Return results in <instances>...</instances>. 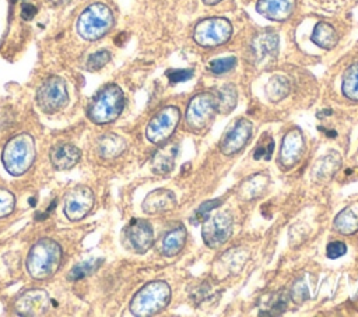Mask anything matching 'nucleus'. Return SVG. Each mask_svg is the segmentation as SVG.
Masks as SVG:
<instances>
[{"mask_svg": "<svg viewBox=\"0 0 358 317\" xmlns=\"http://www.w3.org/2000/svg\"><path fill=\"white\" fill-rule=\"evenodd\" d=\"M63 251L57 242L42 237L29 249L27 271L34 279H48L56 274L62 264Z\"/></svg>", "mask_w": 358, "mask_h": 317, "instance_id": "1", "label": "nucleus"}, {"mask_svg": "<svg viewBox=\"0 0 358 317\" xmlns=\"http://www.w3.org/2000/svg\"><path fill=\"white\" fill-rule=\"evenodd\" d=\"M35 140L28 133H20L10 138L3 148L1 162L13 176L24 175L35 161Z\"/></svg>", "mask_w": 358, "mask_h": 317, "instance_id": "2", "label": "nucleus"}, {"mask_svg": "<svg viewBox=\"0 0 358 317\" xmlns=\"http://www.w3.org/2000/svg\"><path fill=\"white\" fill-rule=\"evenodd\" d=\"M123 108V91L116 84H108L88 103L87 116L95 124H108L120 116Z\"/></svg>", "mask_w": 358, "mask_h": 317, "instance_id": "3", "label": "nucleus"}, {"mask_svg": "<svg viewBox=\"0 0 358 317\" xmlns=\"http://www.w3.org/2000/svg\"><path fill=\"white\" fill-rule=\"evenodd\" d=\"M171 300V288L165 281L145 283L131 299L129 309L138 317L154 316L162 311Z\"/></svg>", "mask_w": 358, "mask_h": 317, "instance_id": "4", "label": "nucleus"}, {"mask_svg": "<svg viewBox=\"0 0 358 317\" xmlns=\"http://www.w3.org/2000/svg\"><path fill=\"white\" fill-rule=\"evenodd\" d=\"M115 18L112 10L103 3L88 6L77 18V32L85 40H98L113 27Z\"/></svg>", "mask_w": 358, "mask_h": 317, "instance_id": "5", "label": "nucleus"}, {"mask_svg": "<svg viewBox=\"0 0 358 317\" xmlns=\"http://www.w3.org/2000/svg\"><path fill=\"white\" fill-rule=\"evenodd\" d=\"M232 25L227 18L211 17L197 22L193 31V39L203 47L221 46L229 40Z\"/></svg>", "mask_w": 358, "mask_h": 317, "instance_id": "6", "label": "nucleus"}, {"mask_svg": "<svg viewBox=\"0 0 358 317\" xmlns=\"http://www.w3.org/2000/svg\"><path fill=\"white\" fill-rule=\"evenodd\" d=\"M69 103L66 81L59 75L48 77L36 91V105L45 113H56Z\"/></svg>", "mask_w": 358, "mask_h": 317, "instance_id": "7", "label": "nucleus"}, {"mask_svg": "<svg viewBox=\"0 0 358 317\" xmlns=\"http://www.w3.org/2000/svg\"><path fill=\"white\" fill-rule=\"evenodd\" d=\"M217 109V98L213 92H201L194 95L186 109V121L193 131L204 130L214 119Z\"/></svg>", "mask_w": 358, "mask_h": 317, "instance_id": "8", "label": "nucleus"}, {"mask_svg": "<svg viewBox=\"0 0 358 317\" xmlns=\"http://www.w3.org/2000/svg\"><path fill=\"white\" fill-rule=\"evenodd\" d=\"M180 120V110L176 106H166L152 116L145 128L148 141L162 144L175 133Z\"/></svg>", "mask_w": 358, "mask_h": 317, "instance_id": "9", "label": "nucleus"}, {"mask_svg": "<svg viewBox=\"0 0 358 317\" xmlns=\"http://www.w3.org/2000/svg\"><path fill=\"white\" fill-rule=\"evenodd\" d=\"M232 226H234L232 216L228 211H221L207 218L203 223V230H201L204 243L211 249L221 247L231 237Z\"/></svg>", "mask_w": 358, "mask_h": 317, "instance_id": "10", "label": "nucleus"}, {"mask_svg": "<svg viewBox=\"0 0 358 317\" xmlns=\"http://www.w3.org/2000/svg\"><path fill=\"white\" fill-rule=\"evenodd\" d=\"M95 204V196L87 186L73 187L64 197L63 211L69 221L76 222L85 218Z\"/></svg>", "mask_w": 358, "mask_h": 317, "instance_id": "11", "label": "nucleus"}, {"mask_svg": "<svg viewBox=\"0 0 358 317\" xmlns=\"http://www.w3.org/2000/svg\"><path fill=\"white\" fill-rule=\"evenodd\" d=\"M123 240L131 251L144 254L154 244L151 223L145 219H131L123 230Z\"/></svg>", "mask_w": 358, "mask_h": 317, "instance_id": "12", "label": "nucleus"}, {"mask_svg": "<svg viewBox=\"0 0 358 317\" xmlns=\"http://www.w3.org/2000/svg\"><path fill=\"white\" fill-rule=\"evenodd\" d=\"M253 63L259 67L270 66L278 53V35L273 31L257 34L250 43Z\"/></svg>", "mask_w": 358, "mask_h": 317, "instance_id": "13", "label": "nucleus"}, {"mask_svg": "<svg viewBox=\"0 0 358 317\" xmlns=\"http://www.w3.org/2000/svg\"><path fill=\"white\" fill-rule=\"evenodd\" d=\"M253 124L248 119H238L228 131L222 135L220 142V149L224 155L238 154L252 137Z\"/></svg>", "mask_w": 358, "mask_h": 317, "instance_id": "14", "label": "nucleus"}, {"mask_svg": "<svg viewBox=\"0 0 358 317\" xmlns=\"http://www.w3.org/2000/svg\"><path fill=\"white\" fill-rule=\"evenodd\" d=\"M50 299L48 292L43 289H28L22 292L14 303V309L17 314L34 317L43 316L49 310Z\"/></svg>", "mask_w": 358, "mask_h": 317, "instance_id": "15", "label": "nucleus"}, {"mask_svg": "<svg viewBox=\"0 0 358 317\" xmlns=\"http://www.w3.org/2000/svg\"><path fill=\"white\" fill-rule=\"evenodd\" d=\"M303 149H305V141L301 130L299 128L289 130L282 138V144L278 155L280 168L284 170L292 169L301 161Z\"/></svg>", "mask_w": 358, "mask_h": 317, "instance_id": "16", "label": "nucleus"}, {"mask_svg": "<svg viewBox=\"0 0 358 317\" xmlns=\"http://www.w3.org/2000/svg\"><path fill=\"white\" fill-rule=\"evenodd\" d=\"M176 207V196L168 189H157L148 193L141 208L148 215H159L172 211Z\"/></svg>", "mask_w": 358, "mask_h": 317, "instance_id": "17", "label": "nucleus"}, {"mask_svg": "<svg viewBox=\"0 0 358 317\" xmlns=\"http://www.w3.org/2000/svg\"><path fill=\"white\" fill-rule=\"evenodd\" d=\"M81 158L78 147L70 142L55 144L49 151V159L56 170H67L77 165Z\"/></svg>", "mask_w": 358, "mask_h": 317, "instance_id": "18", "label": "nucleus"}, {"mask_svg": "<svg viewBox=\"0 0 358 317\" xmlns=\"http://www.w3.org/2000/svg\"><path fill=\"white\" fill-rule=\"evenodd\" d=\"M296 6V0H257L256 10L259 14L271 21L288 20Z\"/></svg>", "mask_w": 358, "mask_h": 317, "instance_id": "19", "label": "nucleus"}, {"mask_svg": "<svg viewBox=\"0 0 358 317\" xmlns=\"http://www.w3.org/2000/svg\"><path fill=\"white\" fill-rule=\"evenodd\" d=\"M178 148L176 142H162L151 156V170L157 175L169 173L175 166Z\"/></svg>", "mask_w": 358, "mask_h": 317, "instance_id": "20", "label": "nucleus"}, {"mask_svg": "<svg viewBox=\"0 0 358 317\" xmlns=\"http://www.w3.org/2000/svg\"><path fill=\"white\" fill-rule=\"evenodd\" d=\"M127 148L126 140L115 133H106L96 141V152L103 159H115L120 156Z\"/></svg>", "mask_w": 358, "mask_h": 317, "instance_id": "21", "label": "nucleus"}, {"mask_svg": "<svg viewBox=\"0 0 358 317\" xmlns=\"http://www.w3.org/2000/svg\"><path fill=\"white\" fill-rule=\"evenodd\" d=\"M186 228L183 225H178L176 228L168 230L161 239L159 251L165 257H173L180 253L186 243Z\"/></svg>", "mask_w": 358, "mask_h": 317, "instance_id": "22", "label": "nucleus"}, {"mask_svg": "<svg viewBox=\"0 0 358 317\" xmlns=\"http://www.w3.org/2000/svg\"><path fill=\"white\" fill-rule=\"evenodd\" d=\"M334 229L341 235H352L358 230V202L345 207L336 215Z\"/></svg>", "mask_w": 358, "mask_h": 317, "instance_id": "23", "label": "nucleus"}, {"mask_svg": "<svg viewBox=\"0 0 358 317\" xmlns=\"http://www.w3.org/2000/svg\"><path fill=\"white\" fill-rule=\"evenodd\" d=\"M310 39L319 47L330 50L337 45L338 35H337V31L334 29L333 25H330L329 22H324V21H320L315 25L313 32L310 35Z\"/></svg>", "mask_w": 358, "mask_h": 317, "instance_id": "24", "label": "nucleus"}, {"mask_svg": "<svg viewBox=\"0 0 358 317\" xmlns=\"http://www.w3.org/2000/svg\"><path fill=\"white\" fill-rule=\"evenodd\" d=\"M268 184V176L266 173H257L243 180L239 186V196L243 200H256Z\"/></svg>", "mask_w": 358, "mask_h": 317, "instance_id": "25", "label": "nucleus"}, {"mask_svg": "<svg viewBox=\"0 0 358 317\" xmlns=\"http://www.w3.org/2000/svg\"><path fill=\"white\" fill-rule=\"evenodd\" d=\"M341 165V158L337 152H330L319 159L313 168V176L316 180H326L331 177Z\"/></svg>", "mask_w": 358, "mask_h": 317, "instance_id": "26", "label": "nucleus"}, {"mask_svg": "<svg viewBox=\"0 0 358 317\" xmlns=\"http://www.w3.org/2000/svg\"><path fill=\"white\" fill-rule=\"evenodd\" d=\"M289 81L284 75H273L266 84L264 92L271 102H280L289 94Z\"/></svg>", "mask_w": 358, "mask_h": 317, "instance_id": "27", "label": "nucleus"}, {"mask_svg": "<svg viewBox=\"0 0 358 317\" xmlns=\"http://www.w3.org/2000/svg\"><path fill=\"white\" fill-rule=\"evenodd\" d=\"M215 98H217V109L220 113L232 112L234 108L236 106V101H238V92H236L235 85H232V84L222 85L215 92Z\"/></svg>", "mask_w": 358, "mask_h": 317, "instance_id": "28", "label": "nucleus"}, {"mask_svg": "<svg viewBox=\"0 0 358 317\" xmlns=\"http://www.w3.org/2000/svg\"><path fill=\"white\" fill-rule=\"evenodd\" d=\"M341 91L345 98L358 102V63L345 70L341 81Z\"/></svg>", "mask_w": 358, "mask_h": 317, "instance_id": "29", "label": "nucleus"}, {"mask_svg": "<svg viewBox=\"0 0 358 317\" xmlns=\"http://www.w3.org/2000/svg\"><path fill=\"white\" fill-rule=\"evenodd\" d=\"M99 264H101V260H98V258L76 264L71 268V271L69 272V279L70 281H78V279H83L85 277H90L91 274H94L96 271Z\"/></svg>", "mask_w": 358, "mask_h": 317, "instance_id": "30", "label": "nucleus"}, {"mask_svg": "<svg viewBox=\"0 0 358 317\" xmlns=\"http://www.w3.org/2000/svg\"><path fill=\"white\" fill-rule=\"evenodd\" d=\"M273 151H274V140L270 134H264L259 140V142L255 148L253 158L255 159H270L273 155Z\"/></svg>", "mask_w": 358, "mask_h": 317, "instance_id": "31", "label": "nucleus"}, {"mask_svg": "<svg viewBox=\"0 0 358 317\" xmlns=\"http://www.w3.org/2000/svg\"><path fill=\"white\" fill-rule=\"evenodd\" d=\"M222 204L221 198H213V200H207L204 201L194 212V218H193V223H199V222H204L208 218V214L218 208Z\"/></svg>", "mask_w": 358, "mask_h": 317, "instance_id": "32", "label": "nucleus"}, {"mask_svg": "<svg viewBox=\"0 0 358 317\" xmlns=\"http://www.w3.org/2000/svg\"><path fill=\"white\" fill-rule=\"evenodd\" d=\"M15 207V196L6 187H0V218L13 212Z\"/></svg>", "mask_w": 358, "mask_h": 317, "instance_id": "33", "label": "nucleus"}, {"mask_svg": "<svg viewBox=\"0 0 358 317\" xmlns=\"http://www.w3.org/2000/svg\"><path fill=\"white\" fill-rule=\"evenodd\" d=\"M109 60H110V53L108 50H98L87 59V70L90 71L101 70L103 66L109 63Z\"/></svg>", "mask_w": 358, "mask_h": 317, "instance_id": "34", "label": "nucleus"}, {"mask_svg": "<svg viewBox=\"0 0 358 317\" xmlns=\"http://www.w3.org/2000/svg\"><path fill=\"white\" fill-rule=\"evenodd\" d=\"M236 64V59L234 56L229 57H221V59H215L210 63V71L214 74H224L228 73L229 70H232Z\"/></svg>", "mask_w": 358, "mask_h": 317, "instance_id": "35", "label": "nucleus"}, {"mask_svg": "<svg viewBox=\"0 0 358 317\" xmlns=\"http://www.w3.org/2000/svg\"><path fill=\"white\" fill-rule=\"evenodd\" d=\"M287 306H288V293L281 290L274 295V299L270 306V311H267L266 316H278L285 311Z\"/></svg>", "mask_w": 358, "mask_h": 317, "instance_id": "36", "label": "nucleus"}, {"mask_svg": "<svg viewBox=\"0 0 358 317\" xmlns=\"http://www.w3.org/2000/svg\"><path fill=\"white\" fill-rule=\"evenodd\" d=\"M193 74H194L193 68H175V70L166 71V77L172 84L187 81L193 77Z\"/></svg>", "mask_w": 358, "mask_h": 317, "instance_id": "37", "label": "nucleus"}, {"mask_svg": "<svg viewBox=\"0 0 358 317\" xmlns=\"http://www.w3.org/2000/svg\"><path fill=\"white\" fill-rule=\"evenodd\" d=\"M306 299H309V290L308 286L305 283L303 279H299L295 282L294 288H292V300L298 304L303 303Z\"/></svg>", "mask_w": 358, "mask_h": 317, "instance_id": "38", "label": "nucleus"}, {"mask_svg": "<svg viewBox=\"0 0 358 317\" xmlns=\"http://www.w3.org/2000/svg\"><path fill=\"white\" fill-rule=\"evenodd\" d=\"M345 251H347V246L343 242H338V240L329 243L327 247H326L327 257L333 258V260L338 258V257H343L345 254Z\"/></svg>", "mask_w": 358, "mask_h": 317, "instance_id": "39", "label": "nucleus"}, {"mask_svg": "<svg viewBox=\"0 0 358 317\" xmlns=\"http://www.w3.org/2000/svg\"><path fill=\"white\" fill-rule=\"evenodd\" d=\"M36 11H38V8L34 4L24 3L22 7H21V17H22V20L29 21L36 15Z\"/></svg>", "mask_w": 358, "mask_h": 317, "instance_id": "40", "label": "nucleus"}, {"mask_svg": "<svg viewBox=\"0 0 358 317\" xmlns=\"http://www.w3.org/2000/svg\"><path fill=\"white\" fill-rule=\"evenodd\" d=\"M70 0H50L52 4L55 6H63V4H67Z\"/></svg>", "mask_w": 358, "mask_h": 317, "instance_id": "41", "label": "nucleus"}, {"mask_svg": "<svg viewBox=\"0 0 358 317\" xmlns=\"http://www.w3.org/2000/svg\"><path fill=\"white\" fill-rule=\"evenodd\" d=\"M220 1H222V0H203V3L207 4V6H214V4L220 3Z\"/></svg>", "mask_w": 358, "mask_h": 317, "instance_id": "42", "label": "nucleus"}, {"mask_svg": "<svg viewBox=\"0 0 358 317\" xmlns=\"http://www.w3.org/2000/svg\"><path fill=\"white\" fill-rule=\"evenodd\" d=\"M13 1H15V0H13Z\"/></svg>", "mask_w": 358, "mask_h": 317, "instance_id": "43", "label": "nucleus"}]
</instances>
